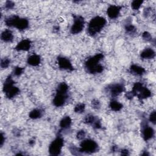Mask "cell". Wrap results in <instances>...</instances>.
Returning a JSON list of instances; mask_svg holds the SVG:
<instances>
[{
  "label": "cell",
  "mask_w": 156,
  "mask_h": 156,
  "mask_svg": "<svg viewBox=\"0 0 156 156\" xmlns=\"http://www.w3.org/2000/svg\"><path fill=\"white\" fill-rule=\"evenodd\" d=\"M121 7L117 5H110L107 10L108 16L111 19H115L118 17L121 12Z\"/></svg>",
  "instance_id": "cell-13"
},
{
  "label": "cell",
  "mask_w": 156,
  "mask_h": 156,
  "mask_svg": "<svg viewBox=\"0 0 156 156\" xmlns=\"http://www.w3.org/2000/svg\"><path fill=\"white\" fill-rule=\"evenodd\" d=\"M0 138H1V140H0V145L1 146H2L5 141V136H4V135L1 133V135H0Z\"/></svg>",
  "instance_id": "cell-35"
},
{
  "label": "cell",
  "mask_w": 156,
  "mask_h": 156,
  "mask_svg": "<svg viewBox=\"0 0 156 156\" xmlns=\"http://www.w3.org/2000/svg\"><path fill=\"white\" fill-rule=\"evenodd\" d=\"M80 151L82 152L91 154L96 152L98 150V145L97 143L91 139L83 140L80 145Z\"/></svg>",
  "instance_id": "cell-6"
},
{
  "label": "cell",
  "mask_w": 156,
  "mask_h": 156,
  "mask_svg": "<svg viewBox=\"0 0 156 156\" xmlns=\"http://www.w3.org/2000/svg\"><path fill=\"white\" fill-rule=\"evenodd\" d=\"M57 63L59 68L62 69L66 71H73L74 69L70 60L65 57H58L57 58Z\"/></svg>",
  "instance_id": "cell-11"
},
{
  "label": "cell",
  "mask_w": 156,
  "mask_h": 156,
  "mask_svg": "<svg viewBox=\"0 0 156 156\" xmlns=\"http://www.w3.org/2000/svg\"><path fill=\"white\" fill-rule=\"evenodd\" d=\"M27 62L29 65L36 66L41 63V58L37 54H32L28 57Z\"/></svg>",
  "instance_id": "cell-18"
},
{
  "label": "cell",
  "mask_w": 156,
  "mask_h": 156,
  "mask_svg": "<svg viewBox=\"0 0 156 156\" xmlns=\"http://www.w3.org/2000/svg\"><path fill=\"white\" fill-rule=\"evenodd\" d=\"M125 30L129 34H133L136 32V27L130 23H127L125 25Z\"/></svg>",
  "instance_id": "cell-22"
},
{
  "label": "cell",
  "mask_w": 156,
  "mask_h": 156,
  "mask_svg": "<svg viewBox=\"0 0 156 156\" xmlns=\"http://www.w3.org/2000/svg\"><path fill=\"white\" fill-rule=\"evenodd\" d=\"M109 107L113 111L118 112L122 108V104L116 100H112L109 104Z\"/></svg>",
  "instance_id": "cell-20"
},
{
  "label": "cell",
  "mask_w": 156,
  "mask_h": 156,
  "mask_svg": "<svg viewBox=\"0 0 156 156\" xmlns=\"http://www.w3.org/2000/svg\"><path fill=\"white\" fill-rule=\"evenodd\" d=\"M143 1H140V0L133 1L131 3V7L133 10H137L140 8V7L143 4Z\"/></svg>",
  "instance_id": "cell-24"
},
{
  "label": "cell",
  "mask_w": 156,
  "mask_h": 156,
  "mask_svg": "<svg viewBox=\"0 0 156 156\" xmlns=\"http://www.w3.org/2000/svg\"><path fill=\"white\" fill-rule=\"evenodd\" d=\"M125 87L122 83H114L110 85L107 87V91L112 97L118 96L119 94L124 92Z\"/></svg>",
  "instance_id": "cell-10"
},
{
  "label": "cell",
  "mask_w": 156,
  "mask_h": 156,
  "mask_svg": "<svg viewBox=\"0 0 156 156\" xmlns=\"http://www.w3.org/2000/svg\"><path fill=\"white\" fill-rule=\"evenodd\" d=\"M14 84L15 82L11 76H8L4 83L3 91L9 99L13 98L20 93V89Z\"/></svg>",
  "instance_id": "cell-4"
},
{
  "label": "cell",
  "mask_w": 156,
  "mask_h": 156,
  "mask_svg": "<svg viewBox=\"0 0 156 156\" xmlns=\"http://www.w3.org/2000/svg\"><path fill=\"white\" fill-rule=\"evenodd\" d=\"M92 105L94 108H99L100 107V103L98 100L94 99L92 101Z\"/></svg>",
  "instance_id": "cell-33"
},
{
  "label": "cell",
  "mask_w": 156,
  "mask_h": 156,
  "mask_svg": "<svg viewBox=\"0 0 156 156\" xmlns=\"http://www.w3.org/2000/svg\"><path fill=\"white\" fill-rule=\"evenodd\" d=\"M98 118L95 117L94 116L92 115H87L84 119V122L86 124H90L91 126H93V124L96 122V121L98 119Z\"/></svg>",
  "instance_id": "cell-23"
},
{
  "label": "cell",
  "mask_w": 156,
  "mask_h": 156,
  "mask_svg": "<svg viewBox=\"0 0 156 156\" xmlns=\"http://www.w3.org/2000/svg\"><path fill=\"white\" fill-rule=\"evenodd\" d=\"M142 37L144 40L147 41H151L152 40V36L148 32H144L142 35Z\"/></svg>",
  "instance_id": "cell-29"
},
{
  "label": "cell",
  "mask_w": 156,
  "mask_h": 156,
  "mask_svg": "<svg viewBox=\"0 0 156 156\" xmlns=\"http://www.w3.org/2000/svg\"><path fill=\"white\" fill-rule=\"evenodd\" d=\"M5 23L7 26L13 27L20 30L26 29L29 27V21L26 18L20 17L17 15L9 16L5 20Z\"/></svg>",
  "instance_id": "cell-3"
},
{
  "label": "cell",
  "mask_w": 156,
  "mask_h": 156,
  "mask_svg": "<svg viewBox=\"0 0 156 156\" xmlns=\"http://www.w3.org/2000/svg\"><path fill=\"white\" fill-rule=\"evenodd\" d=\"M155 52L152 48H146L140 53V57L143 59H152L154 58Z\"/></svg>",
  "instance_id": "cell-15"
},
{
  "label": "cell",
  "mask_w": 156,
  "mask_h": 156,
  "mask_svg": "<svg viewBox=\"0 0 156 156\" xmlns=\"http://www.w3.org/2000/svg\"><path fill=\"white\" fill-rule=\"evenodd\" d=\"M104 55L102 54H96V55L90 57L85 63V68L87 71L90 74H96L101 73L104 67L99 63L103 59Z\"/></svg>",
  "instance_id": "cell-1"
},
{
  "label": "cell",
  "mask_w": 156,
  "mask_h": 156,
  "mask_svg": "<svg viewBox=\"0 0 156 156\" xmlns=\"http://www.w3.org/2000/svg\"><path fill=\"white\" fill-rule=\"evenodd\" d=\"M106 20L101 16H96L93 18L89 22L87 31L90 35L94 36L101 32L106 24Z\"/></svg>",
  "instance_id": "cell-2"
},
{
  "label": "cell",
  "mask_w": 156,
  "mask_h": 156,
  "mask_svg": "<svg viewBox=\"0 0 156 156\" xmlns=\"http://www.w3.org/2000/svg\"><path fill=\"white\" fill-rule=\"evenodd\" d=\"M149 120L151 123H152L154 124H155L156 117H155V111H153L151 113L149 117Z\"/></svg>",
  "instance_id": "cell-31"
},
{
  "label": "cell",
  "mask_w": 156,
  "mask_h": 156,
  "mask_svg": "<svg viewBox=\"0 0 156 156\" xmlns=\"http://www.w3.org/2000/svg\"><path fill=\"white\" fill-rule=\"evenodd\" d=\"M121 154L122 155H129V151L127 149H123L121 151Z\"/></svg>",
  "instance_id": "cell-37"
},
{
  "label": "cell",
  "mask_w": 156,
  "mask_h": 156,
  "mask_svg": "<svg viewBox=\"0 0 156 156\" xmlns=\"http://www.w3.org/2000/svg\"><path fill=\"white\" fill-rule=\"evenodd\" d=\"M24 71V68L20 67V66H16L13 69V74L15 76H21Z\"/></svg>",
  "instance_id": "cell-27"
},
{
  "label": "cell",
  "mask_w": 156,
  "mask_h": 156,
  "mask_svg": "<svg viewBox=\"0 0 156 156\" xmlns=\"http://www.w3.org/2000/svg\"><path fill=\"white\" fill-rule=\"evenodd\" d=\"M32 43L30 40L28 39H23L21 40L16 46L15 49L16 51H27L31 48Z\"/></svg>",
  "instance_id": "cell-14"
},
{
  "label": "cell",
  "mask_w": 156,
  "mask_h": 156,
  "mask_svg": "<svg viewBox=\"0 0 156 156\" xmlns=\"http://www.w3.org/2000/svg\"><path fill=\"white\" fill-rule=\"evenodd\" d=\"M151 9L149 8V7H147V8L145 9L144 10V15L146 16H147L149 15V14L151 13Z\"/></svg>",
  "instance_id": "cell-34"
},
{
  "label": "cell",
  "mask_w": 156,
  "mask_h": 156,
  "mask_svg": "<svg viewBox=\"0 0 156 156\" xmlns=\"http://www.w3.org/2000/svg\"><path fill=\"white\" fill-rule=\"evenodd\" d=\"M134 96H137L140 99H146L151 96V91L144 87L141 82H136L133 86L131 91Z\"/></svg>",
  "instance_id": "cell-5"
},
{
  "label": "cell",
  "mask_w": 156,
  "mask_h": 156,
  "mask_svg": "<svg viewBox=\"0 0 156 156\" xmlns=\"http://www.w3.org/2000/svg\"><path fill=\"white\" fill-rule=\"evenodd\" d=\"M69 150L70 151L74 154V155H79L81 153L80 151V149L79 148H77L76 147V146H72L70 147L69 148Z\"/></svg>",
  "instance_id": "cell-30"
},
{
  "label": "cell",
  "mask_w": 156,
  "mask_h": 156,
  "mask_svg": "<svg viewBox=\"0 0 156 156\" xmlns=\"http://www.w3.org/2000/svg\"><path fill=\"white\" fill-rule=\"evenodd\" d=\"M85 132L83 130H79L77 133V135H76V136H77V138L79 140H83L84 138L85 137Z\"/></svg>",
  "instance_id": "cell-28"
},
{
  "label": "cell",
  "mask_w": 156,
  "mask_h": 156,
  "mask_svg": "<svg viewBox=\"0 0 156 156\" xmlns=\"http://www.w3.org/2000/svg\"><path fill=\"white\" fill-rule=\"evenodd\" d=\"M85 105L83 103L78 104L76 105L74 107V112L77 113H82L85 111Z\"/></svg>",
  "instance_id": "cell-25"
},
{
  "label": "cell",
  "mask_w": 156,
  "mask_h": 156,
  "mask_svg": "<svg viewBox=\"0 0 156 156\" xmlns=\"http://www.w3.org/2000/svg\"><path fill=\"white\" fill-rule=\"evenodd\" d=\"M126 96V98L127 99H132L134 97V95H133V93L132 91L127 93Z\"/></svg>",
  "instance_id": "cell-36"
},
{
  "label": "cell",
  "mask_w": 156,
  "mask_h": 156,
  "mask_svg": "<svg viewBox=\"0 0 156 156\" xmlns=\"http://www.w3.org/2000/svg\"><path fill=\"white\" fill-rule=\"evenodd\" d=\"M142 124V136L144 140L147 141L151 140L154 135V129L149 126L146 122H143Z\"/></svg>",
  "instance_id": "cell-12"
},
{
  "label": "cell",
  "mask_w": 156,
  "mask_h": 156,
  "mask_svg": "<svg viewBox=\"0 0 156 156\" xmlns=\"http://www.w3.org/2000/svg\"><path fill=\"white\" fill-rule=\"evenodd\" d=\"M14 6H15L14 2L11 1H7L5 3V7L7 9H12L14 7Z\"/></svg>",
  "instance_id": "cell-32"
},
{
  "label": "cell",
  "mask_w": 156,
  "mask_h": 156,
  "mask_svg": "<svg viewBox=\"0 0 156 156\" xmlns=\"http://www.w3.org/2000/svg\"><path fill=\"white\" fill-rule=\"evenodd\" d=\"M1 40L6 43L12 42L13 40V35L12 30L9 29L4 30L1 35Z\"/></svg>",
  "instance_id": "cell-16"
},
{
  "label": "cell",
  "mask_w": 156,
  "mask_h": 156,
  "mask_svg": "<svg viewBox=\"0 0 156 156\" xmlns=\"http://www.w3.org/2000/svg\"><path fill=\"white\" fill-rule=\"evenodd\" d=\"M71 119L69 116H66L63 117L61 121H60V127L62 128V129H68L71 125Z\"/></svg>",
  "instance_id": "cell-19"
},
{
  "label": "cell",
  "mask_w": 156,
  "mask_h": 156,
  "mask_svg": "<svg viewBox=\"0 0 156 156\" xmlns=\"http://www.w3.org/2000/svg\"><path fill=\"white\" fill-rule=\"evenodd\" d=\"M10 64V60L8 58H4L1 61V67L2 68H7Z\"/></svg>",
  "instance_id": "cell-26"
},
{
  "label": "cell",
  "mask_w": 156,
  "mask_h": 156,
  "mask_svg": "<svg viewBox=\"0 0 156 156\" xmlns=\"http://www.w3.org/2000/svg\"><path fill=\"white\" fill-rule=\"evenodd\" d=\"M63 146V140L60 136H57L49 146V152L51 155H59L62 151Z\"/></svg>",
  "instance_id": "cell-7"
},
{
  "label": "cell",
  "mask_w": 156,
  "mask_h": 156,
  "mask_svg": "<svg viewBox=\"0 0 156 156\" xmlns=\"http://www.w3.org/2000/svg\"><path fill=\"white\" fill-rule=\"evenodd\" d=\"M68 98V92H63L56 90L55 95L53 99V104L54 106L62 107L65 103Z\"/></svg>",
  "instance_id": "cell-9"
},
{
  "label": "cell",
  "mask_w": 156,
  "mask_h": 156,
  "mask_svg": "<svg viewBox=\"0 0 156 156\" xmlns=\"http://www.w3.org/2000/svg\"><path fill=\"white\" fill-rule=\"evenodd\" d=\"M42 116V112L40 109H34L29 113V117L31 119H36L41 118Z\"/></svg>",
  "instance_id": "cell-21"
},
{
  "label": "cell",
  "mask_w": 156,
  "mask_h": 156,
  "mask_svg": "<svg viewBox=\"0 0 156 156\" xmlns=\"http://www.w3.org/2000/svg\"><path fill=\"white\" fill-rule=\"evenodd\" d=\"M130 72L136 76H141L145 73V69L138 65H132L129 68Z\"/></svg>",
  "instance_id": "cell-17"
},
{
  "label": "cell",
  "mask_w": 156,
  "mask_h": 156,
  "mask_svg": "<svg viewBox=\"0 0 156 156\" xmlns=\"http://www.w3.org/2000/svg\"><path fill=\"white\" fill-rule=\"evenodd\" d=\"M84 19L80 15H74L73 24L71 27L70 31L73 34H77L80 33L84 27Z\"/></svg>",
  "instance_id": "cell-8"
}]
</instances>
